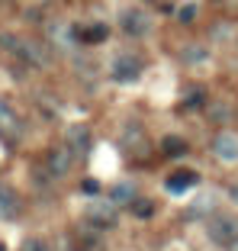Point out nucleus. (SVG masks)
<instances>
[{
  "label": "nucleus",
  "instance_id": "19",
  "mask_svg": "<svg viewBox=\"0 0 238 251\" xmlns=\"http://www.w3.org/2000/svg\"><path fill=\"white\" fill-rule=\"evenodd\" d=\"M20 251H52V248H48V242H45V238H26Z\"/></svg>",
  "mask_w": 238,
  "mask_h": 251
},
{
  "label": "nucleus",
  "instance_id": "23",
  "mask_svg": "<svg viewBox=\"0 0 238 251\" xmlns=\"http://www.w3.org/2000/svg\"><path fill=\"white\" fill-rule=\"evenodd\" d=\"M148 3H158L161 13H171V0H148Z\"/></svg>",
  "mask_w": 238,
  "mask_h": 251
},
{
  "label": "nucleus",
  "instance_id": "20",
  "mask_svg": "<svg viewBox=\"0 0 238 251\" xmlns=\"http://www.w3.org/2000/svg\"><path fill=\"white\" fill-rule=\"evenodd\" d=\"M203 209H213V197H203V200H196L193 206H190V213H187V216H190V219H196V216H200Z\"/></svg>",
  "mask_w": 238,
  "mask_h": 251
},
{
  "label": "nucleus",
  "instance_id": "3",
  "mask_svg": "<svg viewBox=\"0 0 238 251\" xmlns=\"http://www.w3.org/2000/svg\"><path fill=\"white\" fill-rule=\"evenodd\" d=\"M119 29H122V36H129V39H145L151 29H155V20H151L148 10L126 7L122 13H119Z\"/></svg>",
  "mask_w": 238,
  "mask_h": 251
},
{
  "label": "nucleus",
  "instance_id": "7",
  "mask_svg": "<svg viewBox=\"0 0 238 251\" xmlns=\"http://www.w3.org/2000/svg\"><path fill=\"white\" fill-rule=\"evenodd\" d=\"M213 155L222 164H238V132L235 129H222L213 139Z\"/></svg>",
  "mask_w": 238,
  "mask_h": 251
},
{
  "label": "nucleus",
  "instance_id": "26",
  "mask_svg": "<svg viewBox=\"0 0 238 251\" xmlns=\"http://www.w3.org/2000/svg\"><path fill=\"white\" fill-rule=\"evenodd\" d=\"M0 251H7V245H3V242H0Z\"/></svg>",
  "mask_w": 238,
  "mask_h": 251
},
{
  "label": "nucleus",
  "instance_id": "1",
  "mask_svg": "<svg viewBox=\"0 0 238 251\" xmlns=\"http://www.w3.org/2000/svg\"><path fill=\"white\" fill-rule=\"evenodd\" d=\"M206 238L216 248H232L238 242V216L232 213H216L206 222Z\"/></svg>",
  "mask_w": 238,
  "mask_h": 251
},
{
  "label": "nucleus",
  "instance_id": "2",
  "mask_svg": "<svg viewBox=\"0 0 238 251\" xmlns=\"http://www.w3.org/2000/svg\"><path fill=\"white\" fill-rule=\"evenodd\" d=\"M84 222L90 229L106 232V229H116L119 226V206L113 200H94L87 209H84Z\"/></svg>",
  "mask_w": 238,
  "mask_h": 251
},
{
  "label": "nucleus",
  "instance_id": "6",
  "mask_svg": "<svg viewBox=\"0 0 238 251\" xmlns=\"http://www.w3.org/2000/svg\"><path fill=\"white\" fill-rule=\"evenodd\" d=\"M0 139L10 142V145L23 139V119H20V113L13 110V103L3 100V97H0Z\"/></svg>",
  "mask_w": 238,
  "mask_h": 251
},
{
  "label": "nucleus",
  "instance_id": "9",
  "mask_svg": "<svg viewBox=\"0 0 238 251\" xmlns=\"http://www.w3.org/2000/svg\"><path fill=\"white\" fill-rule=\"evenodd\" d=\"M65 142H68V148H71L77 158H84L90 151V145H94V132H90L87 126H71L68 135H65Z\"/></svg>",
  "mask_w": 238,
  "mask_h": 251
},
{
  "label": "nucleus",
  "instance_id": "14",
  "mask_svg": "<svg viewBox=\"0 0 238 251\" xmlns=\"http://www.w3.org/2000/svg\"><path fill=\"white\" fill-rule=\"evenodd\" d=\"M135 197H139V193H135V184H129V180H119V184L110 187V200L116 206H129Z\"/></svg>",
  "mask_w": 238,
  "mask_h": 251
},
{
  "label": "nucleus",
  "instance_id": "21",
  "mask_svg": "<svg viewBox=\"0 0 238 251\" xmlns=\"http://www.w3.org/2000/svg\"><path fill=\"white\" fill-rule=\"evenodd\" d=\"M81 193H84V197H97V193H100V180L84 177V180H81Z\"/></svg>",
  "mask_w": 238,
  "mask_h": 251
},
{
  "label": "nucleus",
  "instance_id": "8",
  "mask_svg": "<svg viewBox=\"0 0 238 251\" xmlns=\"http://www.w3.org/2000/svg\"><path fill=\"white\" fill-rule=\"evenodd\" d=\"M196 184H200V174H196V171H190V168H180V171H174L171 177L164 180V190L174 193V197H180V193L193 190Z\"/></svg>",
  "mask_w": 238,
  "mask_h": 251
},
{
  "label": "nucleus",
  "instance_id": "22",
  "mask_svg": "<svg viewBox=\"0 0 238 251\" xmlns=\"http://www.w3.org/2000/svg\"><path fill=\"white\" fill-rule=\"evenodd\" d=\"M203 103H206V97H203L200 90H190V94L184 97V106H203Z\"/></svg>",
  "mask_w": 238,
  "mask_h": 251
},
{
  "label": "nucleus",
  "instance_id": "13",
  "mask_svg": "<svg viewBox=\"0 0 238 251\" xmlns=\"http://www.w3.org/2000/svg\"><path fill=\"white\" fill-rule=\"evenodd\" d=\"M77 39H81V42H87V45H100V42H106V39H110V26H106V23L84 26V29L77 32Z\"/></svg>",
  "mask_w": 238,
  "mask_h": 251
},
{
  "label": "nucleus",
  "instance_id": "11",
  "mask_svg": "<svg viewBox=\"0 0 238 251\" xmlns=\"http://www.w3.org/2000/svg\"><path fill=\"white\" fill-rule=\"evenodd\" d=\"M0 52L10 55V58L23 61V52H26V36H16V32H0Z\"/></svg>",
  "mask_w": 238,
  "mask_h": 251
},
{
  "label": "nucleus",
  "instance_id": "15",
  "mask_svg": "<svg viewBox=\"0 0 238 251\" xmlns=\"http://www.w3.org/2000/svg\"><path fill=\"white\" fill-rule=\"evenodd\" d=\"M161 155L164 158H184L187 155V142L180 135H164L161 139Z\"/></svg>",
  "mask_w": 238,
  "mask_h": 251
},
{
  "label": "nucleus",
  "instance_id": "25",
  "mask_svg": "<svg viewBox=\"0 0 238 251\" xmlns=\"http://www.w3.org/2000/svg\"><path fill=\"white\" fill-rule=\"evenodd\" d=\"M229 251H238V242H235V245H232V248H229Z\"/></svg>",
  "mask_w": 238,
  "mask_h": 251
},
{
  "label": "nucleus",
  "instance_id": "24",
  "mask_svg": "<svg viewBox=\"0 0 238 251\" xmlns=\"http://www.w3.org/2000/svg\"><path fill=\"white\" fill-rule=\"evenodd\" d=\"M229 197H232V200H238V187H232V190H229Z\"/></svg>",
  "mask_w": 238,
  "mask_h": 251
},
{
  "label": "nucleus",
  "instance_id": "17",
  "mask_svg": "<svg viewBox=\"0 0 238 251\" xmlns=\"http://www.w3.org/2000/svg\"><path fill=\"white\" fill-rule=\"evenodd\" d=\"M206 116L213 119V123H229L232 113H229V106H225V103H209L206 106Z\"/></svg>",
  "mask_w": 238,
  "mask_h": 251
},
{
  "label": "nucleus",
  "instance_id": "16",
  "mask_svg": "<svg viewBox=\"0 0 238 251\" xmlns=\"http://www.w3.org/2000/svg\"><path fill=\"white\" fill-rule=\"evenodd\" d=\"M129 213L135 216V219H151V216L158 213V206H155V200H145V197H135L132 203H129Z\"/></svg>",
  "mask_w": 238,
  "mask_h": 251
},
{
  "label": "nucleus",
  "instance_id": "12",
  "mask_svg": "<svg viewBox=\"0 0 238 251\" xmlns=\"http://www.w3.org/2000/svg\"><path fill=\"white\" fill-rule=\"evenodd\" d=\"M20 197H16V190H10V187H0V219H16L20 216Z\"/></svg>",
  "mask_w": 238,
  "mask_h": 251
},
{
  "label": "nucleus",
  "instance_id": "5",
  "mask_svg": "<svg viewBox=\"0 0 238 251\" xmlns=\"http://www.w3.org/2000/svg\"><path fill=\"white\" fill-rule=\"evenodd\" d=\"M142 71H145V61L139 58V55H116L110 65V77L119 84H132L142 77Z\"/></svg>",
  "mask_w": 238,
  "mask_h": 251
},
{
  "label": "nucleus",
  "instance_id": "10",
  "mask_svg": "<svg viewBox=\"0 0 238 251\" xmlns=\"http://www.w3.org/2000/svg\"><path fill=\"white\" fill-rule=\"evenodd\" d=\"M209 58H213V55H209V49L203 42L180 45V65H187V68H200V65H206Z\"/></svg>",
  "mask_w": 238,
  "mask_h": 251
},
{
  "label": "nucleus",
  "instance_id": "4",
  "mask_svg": "<svg viewBox=\"0 0 238 251\" xmlns=\"http://www.w3.org/2000/svg\"><path fill=\"white\" fill-rule=\"evenodd\" d=\"M77 155L68 148V142H61V145L48 148V158H45V171H48V177L58 180V177H68L71 174V168H74Z\"/></svg>",
  "mask_w": 238,
  "mask_h": 251
},
{
  "label": "nucleus",
  "instance_id": "18",
  "mask_svg": "<svg viewBox=\"0 0 238 251\" xmlns=\"http://www.w3.org/2000/svg\"><path fill=\"white\" fill-rule=\"evenodd\" d=\"M177 23H193L196 20V3H184V7H177Z\"/></svg>",
  "mask_w": 238,
  "mask_h": 251
}]
</instances>
